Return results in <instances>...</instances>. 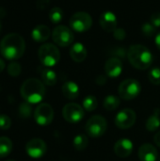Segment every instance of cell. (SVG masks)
<instances>
[{"mask_svg":"<svg viewBox=\"0 0 160 161\" xmlns=\"http://www.w3.org/2000/svg\"><path fill=\"white\" fill-rule=\"evenodd\" d=\"M25 50V40L18 33H9L6 35L0 42L1 55L8 60L20 58L24 55Z\"/></svg>","mask_w":160,"mask_h":161,"instance_id":"obj_1","label":"cell"},{"mask_svg":"<svg viewBox=\"0 0 160 161\" xmlns=\"http://www.w3.org/2000/svg\"><path fill=\"white\" fill-rule=\"evenodd\" d=\"M127 58L131 65L139 70H146L153 63V54L144 45L133 44L127 51Z\"/></svg>","mask_w":160,"mask_h":161,"instance_id":"obj_2","label":"cell"},{"mask_svg":"<svg viewBox=\"0 0 160 161\" xmlns=\"http://www.w3.org/2000/svg\"><path fill=\"white\" fill-rule=\"evenodd\" d=\"M20 92L25 102L29 104H39L44 98L45 87L41 80L37 78H28L22 84Z\"/></svg>","mask_w":160,"mask_h":161,"instance_id":"obj_3","label":"cell"},{"mask_svg":"<svg viewBox=\"0 0 160 161\" xmlns=\"http://www.w3.org/2000/svg\"><path fill=\"white\" fill-rule=\"evenodd\" d=\"M39 59L45 67H53L57 65L60 59V53L58 47L52 43L42 44L39 49Z\"/></svg>","mask_w":160,"mask_h":161,"instance_id":"obj_4","label":"cell"},{"mask_svg":"<svg viewBox=\"0 0 160 161\" xmlns=\"http://www.w3.org/2000/svg\"><path fill=\"white\" fill-rule=\"evenodd\" d=\"M107 128H108L107 120L101 115L92 116L88 120L85 125L86 133L93 139H97L103 136L106 133Z\"/></svg>","mask_w":160,"mask_h":161,"instance_id":"obj_5","label":"cell"},{"mask_svg":"<svg viewBox=\"0 0 160 161\" xmlns=\"http://www.w3.org/2000/svg\"><path fill=\"white\" fill-rule=\"evenodd\" d=\"M119 95L124 100H132L138 97L141 92V86L140 82L133 78L124 80L118 89Z\"/></svg>","mask_w":160,"mask_h":161,"instance_id":"obj_6","label":"cell"},{"mask_svg":"<svg viewBox=\"0 0 160 161\" xmlns=\"http://www.w3.org/2000/svg\"><path fill=\"white\" fill-rule=\"evenodd\" d=\"M52 39L56 44L61 47H66L74 42V35L71 28L66 25H58L52 32Z\"/></svg>","mask_w":160,"mask_h":161,"instance_id":"obj_7","label":"cell"},{"mask_svg":"<svg viewBox=\"0 0 160 161\" xmlns=\"http://www.w3.org/2000/svg\"><path fill=\"white\" fill-rule=\"evenodd\" d=\"M69 23L71 29L76 32H85L91 27L92 18L88 12L79 11L73 14Z\"/></svg>","mask_w":160,"mask_h":161,"instance_id":"obj_8","label":"cell"},{"mask_svg":"<svg viewBox=\"0 0 160 161\" xmlns=\"http://www.w3.org/2000/svg\"><path fill=\"white\" fill-rule=\"evenodd\" d=\"M62 115L65 121L70 124H77L85 116L84 108L76 103H69L62 109Z\"/></svg>","mask_w":160,"mask_h":161,"instance_id":"obj_9","label":"cell"},{"mask_svg":"<svg viewBox=\"0 0 160 161\" xmlns=\"http://www.w3.org/2000/svg\"><path fill=\"white\" fill-rule=\"evenodd\" d=\"M34 119L39 125L45 126L50 125L54 119V110L52 107L46 103L40 104L35 109Z\"/></svg>","mask_w":160,"mask_h":161,"instance_id":"obj_10","label":"cell"},{"mask_svg":"<svg viewBox=\"0 0 160 161\" xmlns=\"http://www.w3.org/2000/svg\"><path fill=\"white\" fill-rule=\"evenodd\" d=\"M136 113L130 108H124L121 110L115 117V125L120 129H128L132 127L136 123Z\"/></svg>","mask_w":160,"mask_h":161,"instance_id":"obj_11","label":"cell"},{"mask_svg":"<svg viewBox=\"0 0 160 161\" xmlns=\"http://www.w3.org/2000/svg\"><path fill=\"white\" fill-rule=\"evenodd\" d=\"M46 143L41 139H32L25 145L26 154L32 158H40L46 153Z\"/></svg>","mask_w":160,"mask_h":161,"instance_id":"obj_12","label":"cell"},{"mask_svg":"<svg viewBox=\"0 0 160 161\" xmlns=\"http://www.w3.org/2000/svg\"><path fill=\"white\" fill-rule=\"evenodd\" d=\"M106 75L110 78H116L120 76L123 72V63L119 58L112 57L107 60L105 64Z\"/></svg>","mask_w":160,"mask_h":161,"instance_id":"obj_13","label":"cell"},{"mask_svg":"<svg viewBox=\"0 0 160 161\" xmlns=\"http://www.w3.org/2000/svg\"><path fill=\"white\" fill-rule=\"evenodd\" d=\"M102 28L107 32H114L117 28V17L112 11H105L99 17Z\"/></svg>","mask_w":160,"mask_h":161,"instance_id":"obj_14","label":"cell"},{"mask_svg":"<svg viewBox=\"0 0 160 161\" xmlns=\"http://www.w3.org/2000/svg\"><path fill=\"white\" fill-rule=\"evenodd\" d=\"M133 142L128 139H121L114 145V152L119 158H127L133 152Z\"/></svg>","mask_w":160,"mask_h":161,"instance_id":"obj_15","label":"cell"},{"mask_svg":"<svg viewBox=\"0 0 160 161\" xmlns=\"http://www.w3.org/2000/svg\"><path fill=\"white\" fill-rule=\"evenodd\" d=\"M139 158L141 161H157L158 153L155 146L150 143H144L139 149Z\"/></svg>","mask_w":160,"mask_h":161,"instance_id":"obj_16","label":"cell"},{"mask_svg":"<svg viewBox=\"0 0 160 161\" xmlns=\"http://www.w3.org/2000/svg\"><path fill=\"white\" fill-rule=\"evenodd\" d=\"M87 49L81 42H75L70 49V56L75 62H82L87 58Z\"/></svg>","mask_w":160,"mask_h":161,"instance_id":"obj_17","label":"cell"},{"mask_svg":"<svg viewBox=\"0 0 160 161\" xmlns=\"http://www.w3.org/2000/svg\"><path fill=\"white\" fill-rule=\"evenodd\" d=\"M50 28L45 25H39L35 26L31 32L32 39L37 42H42L49 39L50 37Z\"/></svg>","mask_w":160,"mask_h":161,"instance_id":"obj_18","label":"cell"},{"mask_svg":"<svg viewBox=\"0 0 160 161\" xmlns=\"http://www.w3.org/2000/svg\"><path fill=\"white\" fill-rule=\"evenodd\" d=\"M61 92L69 100H74L79 95V87L74 81H67L62 85Z\"/></svg>","mask_w":160,"mask_h":161,"instance_id":"obj_19","label":"cell"},{"mask_svg":"<svg viewBox=\"0 0 160 161\" xmlns=\"http://www.w3.org/2000/svg\"><path fill=\"white\" fill-rule=\"evenodd\" d=\"M146 129L149 132H155L160 127V109L156 108L154 113L146 121Z\"/></svg>","mask_w":160,"mask_h":161,"instance_id":"obj_20","label":"cell"},{"mask_svg":"<svg viewBox=\"0 0 160 161\" xmlns=\"http://www.w3.org/2000/svg\"><path fill=\"white\" fill-rule=\"evenodd\" d=\"M41 75L43 84L47 86H54L57 83V75L53 70L49 68H44L41 71Z\"/></svg>","mask_w":160,"mask_h":161,"instance_id":"obj_21","label":"cell"},{"mask_svg":"<svg viewBox=\"0 0 160 161\" xmlns=\"http://www.w3.org/2000/svg\"><path fill=\"white\" fill-rule=\"evenodd\" d=\"M11 150H12V142L8 137H1L0 138V158L8 156Z\"/></svg>","mask_w":160,"mask_h":161,"instance_id":"obj_22","label":"cell"},{"mask_svg":"<svg viewBox=\"0 0 160 161\" xmlns=\"http://www.w3.org/2000/svg\"><path fill=\"white\" fill-rule=\"evenodd\" d=\"M73 145H74V147L75 150H77V151H83L89 145V139H88V137L86 135L79 134V135H77V136L74 137V142H73Z\"/></svg>","mask_w":160,"mask_h":161,"instance_id":"obj_23","label":"cell"},{"mask_svg":"<svg viewBox=\"0 0 160 161\" xmlns=\"http://www.w3.org/2000/svg\"><path fill=\"white\" fill-rule=\"evenodd\" d=\"M120 103H121V101H120L119 97H117L115 95H108L104 99V108L107 110L112 111L119 108Z\"/></svg>","mask_w":160,"mask_h":161,"instance_id":"obj_24","label":"cell"},{"mask_svg":"<svg viewBox=\"0 0 160 161\" xmlns=\"http://www.w3.org/2000/svg\"><path fill=\"white\" fill-rule=\"evenodd\" d=\"M98 106V101L94 95H87L83 100V108L87 111H93Z\"/></svg>","mask_w":160,"mask_h":161,"instance_id":"obj_25","label":"cell"},{"mask_svg":"<svg viewBox=\"0 0 160 161\" xmlns=\"http://www.w3.org/2000/svg\"><path fill=\"white\" fill-rule=\"evenodd\" d=\"M49 19L53 24H58L63 19V10L58 7H54L49 11Z\"/></svg>","mask_w":160,"mask_h":161,"instance_id":"obj_26","label":"cell"},{"mask_svg":"<svg viewBox=\"0 0 160 161\" xmlns=\"http://www.w3.org/2000/svg\"><path fill=\"white\" fill-rule=\"evenodd\" d=\"M32 113L31 104L27 102H24L19 106V114L22 118H29Z\"/></svg>","mask_w":160,"mask_h":161,"instance_id":"obj_27","label":"cell"},{"mask_svg":"<svg viewBox=\"0 0 160 161\" xmlns=\"http://www.w3.org/2000/svg\"><path fill=\"white\" fill-rule=\"evenodd\" d=\"M149 81L154 85H160V68H153L148 74Z\"/></svg>","mask_w":160,"mask_h":161,"instance_id":"obj_28","label":"cell"},{"mask_svg":"<svg viewBox=\"0 0 160 161\" xmlns=\"http://www.w3.org/2000/svg\"><path fill=\"white\" fill-rule=\"evenodd\" d=\"M21 71H22V67L18 62L12 61L8 66V73L10 76L17 77L21 74Z\"/></svg>","mask_w":160,"mask_h":161,"instance_id":"obj_29","label":"cell"},{"mask_svg":"<svg viewBox=\"0 0 160 161\" xmlns=\"http://www.w3.org/2000/svg\"><path fill=\"white\" fill-rule=\"evenodd\" d=\"M141 30H142V33L147 37H152L156 33V27L151 24V22H147L143 24L141 26Z\"/></svg>","mask_w":160,"mask_h":161,"instance_id":"obj_30","label":"cell"},{"mask_svg":"<svg viewBox=\"0 0 160 161\" xmlns=\"http://www.w3.org/2000/svg\"><path fill=\"white\" fill-rule=\"evenodd\" d=\"M11 125V121L8 116L7 115H0V129L1 130H8Z\"/></svg>","mask_w":160,"mask_h":161,"instance_id":"obj_31","label":"cell"},{"mask_svg":"<svg viewBox=\"0 0 160 161\" xmlns=\"http://www.w3.org/2000/svg\"><path fill=\"white\" fill-rule=\"evenodd\" d=\"M150 22L156 28L160 27V12H156V13L152 14Z\"/></svg>","mask_w":160,"mask_h":161,"instance_id":"obj_32","label":"cell"},{"mask_svg":"<svg viewBox=\"0 0 160 161\" xmlns=\"http://www.w3.org/2000/svg\"><path fill=\"white\" fill-rule=\"evenodd\" d=\"M115 39L117 40H124L125 38V31L124 28H116V30L113 32Z\"/></svg>","mask_w":160,"mask_h":161,"instance_id":"obj_33","label":"cell"},{"mask_svg":"<svg viewBox=\"0 0 160 161\" xmlns=\"http://www.w3.org/2000/svg\"><path fill=\"white\" fill-rule=\"evenodd\" d=\"M106 81H107V79H106V76H104V75H100L96 79V83L99 85H104L106 83Z\"/></svg>","mask_w":160,"mask_h":161,"instance_id":"obj_34","label":"cell"},{"mask_svg":"<svg viewBox=\"0 0 160 161\" xmlns=\"http://www.w3.org/2000/svg\"><path fill=\"white\" fill-rule=\"evenodd\" d=\"M154 141H155V143L160 148V131L157 132L156 135H155V138H154Z\"/></svg>","mask_w":160,"mask_h":161,"instance_id":"obj_35","label":"cell"},{"mask_svg":"<svg viewBox=\"0 0 160 161\" xmlns=\"http://www.w3.org/2000/svg\"><path fill=\"white\" fill-rule=\"evenodd\" d=\"M155 42H156V45L157 47L160 50V32L156 36V40H155Z\"/></svg>","mask_w":160,"mask_h":161,"instance_id":"obj_36","label":"cell"},{"mask_svg":"<svg viewBox=\"0 0 160 161\" xmlns=\"http://www.w3.org/2000/svg\"><path fill=\"white\" fill-rule=\"evenodd\" d=\"M4 69H5V62L3 59L0 58V73H2Z\"/></svg>","mask_w":160,"mask_h":161,"instance_id":"obj_37","label":"cell"},{"mask_svg":"<svg viewBox=\"0 0 160 161\" xmlns=\"http://www.w3.org/2000/svg\"><path fill=\"white\" fill-rule=\"evenodd\" d=\"M0 31H1V23H0Z\"/></svg>","mask_w":160,"mask_h":161,"instance_id":"obj_38","label":"cell"},{"mask_svg":"<svg viewBox=\"0 0 160 161\" xmlns=\"http://www.w3.org/2000/svg\"><path fill=\"white\" fill-rule=\"evenodd\" d=\"M7 161H15V160H7Z\"/></svg>","mask_w":160,"mask_h":161,"instance_id":"obj_39","label":"cell"}]
</instances>
